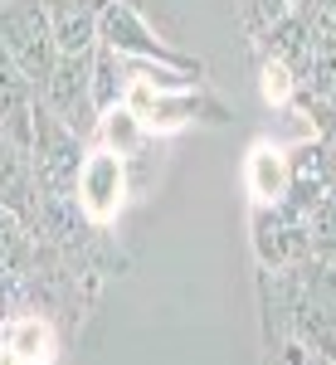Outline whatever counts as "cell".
<instances>
[{
	"instance_id": "1",
	"label": "cell",
	"mask_w": 336,
	"mask_h": 365,
	"mask_svg": "<svg viewBox=\"0 0 336 365\" xmlns=\"http://www.w3.org/2000/svg\"><path fill=\"white\" fill-rule=\"evenodd\" d=\"M0 49L15 58V68L25 73L34 93L54 68V25H49V5L44 0H10L0 5Z\"/></svg>"
},
{
	"instance_id": "2",
	"label": "cell",
	"mask_w": 336,
	"mask_h": 365,
	"mask_svg": "<svg viewBox=\"0 0 336 365\" xmlns=\"http://www.w3.org/2000/svg\"><path fill=\"white\" fill-rule=\"evenodd\" d=\"M83 156H88V137H78L73 127H63L34 98V151H29V166H34L39 195H73Z\"/></svg>"
},
{
	"instance_id": "3",
	"label": "cell",
	"mask_w": 336,
	"mask_h": 365,
	"mask_svg": "<svg viewBox=\"0 0 336 365\" xmlns=\"http://www.w3.org/2000/svg\"><path fill=\"white\" fill-rule=\"evenodd\" d=\"M98 44L112 49L117 58H127V63L137 58V63H170V68H190V73H200L195 58L175 54L166 39L146 25V15H141L132 0H108V5H103V15H98Z\"/></svg>"
},
{
	"instance_id": "4",
	"label": "cell",
	"mask_w": 336,
	"mask_h": 365,
	"mask_svg": "<svg viewBox=\"0 0 336 365\" xmlns=\"http://www.w3.org/2000/svg\"><path fill=\"white\" fill-rule=\"evenodd\" d=\"M93 54H58L49 78L39 83V103L63 122L73 127L78 137H93L98 127V108H93Z\"/></svg>"
},
{
	"instance_id": "5",
	"label": "cell",
	"mask_w": 336,
	"mask_h": 365,
	"mask_svg": "<svg viewBox=\"0 0 336 365\" xmlns=\"http://www.w3.org/2000/svg\"><path fill=\"white\" fill-rule=\"evenodd\" d=\"M127 190H132L127 156L103 151V146H88L83 166H78V185H73V200H78V210L88 215V225L103 229L108 220H117V210L127 205Z\"/></svg>"
},
{
	"instance_id": "6",
	"label": "cell",
	"mask_w": 336,
	"mask_h": 365,
	"mask_svg": "<svg viewBox=\"0 0 336 365\" xmlns=\"http://www.w3.org/2000/svg\"><path fill=\"white\" fill-rule=\"evenodd\" d=\"M122 103L146 122V132H175V127H185V122L200 117V113H210L215 122L224 117L220 103L200 98V88H185V93H156V88L127 83V98H122Z\"/></svg>"
},
{
	"instance_id": "7",
	"label": "cell",
	"mask_w": 336,
	"mask_h": 365,
	"mask_svg": "<svg viewBox=\"0 0 336 365\" xmlns=\"http://www.w3.org/2000/svg\"><path fill=\"white\" fill-rule=\"evenodd\" d=\"M44 5H49L58 54H93L98 49V15L108 0H44Z\"/></svg>"
},
{
	"instance_id": "8",
	"label": "cell",
	"mask_w": 336,
	"mask_h": 365,
	"mask_svg": "<svg viewBox=\"0 0 336 365\" xmlns=\"http://www.w3.org/2000/svg\"><path fill=\"white\" fill-rule=\"evenodd\" d=\"M0 210H10L15 220L34 225L39 210V185H34V166L15 141L0 132Z\"/></svg>"
},
{
	"instance_id": "9",
	"label": "cell",
	"mask_w": 336,
	"mask_h": 365,
	"mask_svg": "<svg viewBox=\"0 0 336 365\" xmlns=\"http://www.w3.org/2000/svg\"><path fill=\"white\" fill-rule=\"evenodd\" d=\"M287 180H292V166H287V151L273 146V141H258L244 161V185H249L253 205H282L287 200Z\"/></svg>"
},
{
	"instance_id": "10",
	"label": "cell",
	"mask_w": 336,
	"mask_h": 365,
	"mask_svg": "<svg viewBox=\"0 0 336 365\" xmlns=\"http://www.w3.org/2000/svg\"><path fill=\"white\" fill-rule=\"evenodd\" d=\"M93 137H98V146L103 151H117V156H141V146H146V122H141L127 103H117V108H108V113H98V127H93Z\"/></svg>"
},
{
	"instance_id": "11",
	"label": "cell",
	"mask_w": 336,
	"mask_h": 365,
	"mask_svg": "<svg viewBox=\"0 0 336 365\" xmlns=\"http://www.w3.org/2000/svg\"><path fill=\"white\" fill-rule=\"evenodd\" d=\"M5 346L20 356V365H54V327L44 322V317H15L10 327H5Z\"/></svg>"
},
{
	"instance_id": "12",
	"label": "cell",
	"mask_w": 336,
	"mask_h": 365,
	"mask_svg": "<svg viewBox=\"0 0 336 365\" xmlns=\"http://www.w3.org/2000/svg\"><path fill=\"white\" fill-rule=\"evenodd\" d=\"M88 83H93V108L108 113V108H117V103L127 98V83H132V78H127V63L112 54V49L98 44V49H93V78H88Z\"/></svg>"
},
{
	"instance_id": "13",
	"label": "cell",
	"mask_w": 336,
	"mask_h": 365,
	"mask_svg": "<svg viewBox=\"0 0 336 365\" xmlns=\"http://www.w3.org/2000/svg\"><path fill=\"white\" fill-rule=\"evenodd\" d=\"M258 93H263V103L287 108V103L297 98V78H292V68H287L282 58H263V68H258Z\"/></svg>"
},
{
	"instance_id": "14",
	"label": "cell",
	"mask_w": 336,
	"mask_h": 365,
	"mask_svg": "<svg viewBox=\"0 0 336 365\" xmlns=\"http://www.w3.org/2000/svg\"><path fill=\"white\" fill-rule=\"evenodd\" d=\"M268 365H336V361H327V356H317L312 346H302L297 336H282L278 346H273V361Z\"/></svg>"
},
{
	"instance_id": "15",
	"label": "cell",
	"mask_w": 336,
	"mask_h": 365,
	"mask_svg": "<svg viewBox=\"0 0 336 365\" xmlns=\"http://www.w3.org/2000/svg\"><path fill=\"white\" fill-rule=\"evenodd\" d=\"M287 10H297V0H249V15H244V20H249L253 34H263V29L273 25V20H282Z\"/></svg>"
},
{
	"instance_id": "16",
	"label": "cell",
	"mask_w": 336,
	"mask_h": 365,
	"mask_svg": "<svg viewBox=\"0 0 336 365\" xmlns=\"http://www.w3.org/2000/svg\"><path fill=\"white\" fill-rule=\"evenodd\" d=\"M0 365H20V356H15V351H10L5 341H0Z\"/></svg>"
}]
</instances>
